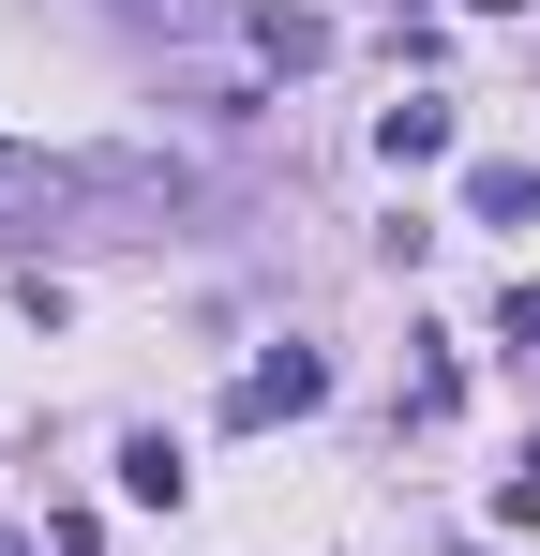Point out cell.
<instances>
[{
	"mask_svg": "<svg viewBox=\"0 0 540 556\" xmlns=\"http://www.w3.org/2000/svg\"><path fill=\"white\" fill-rule=\"evenodd\" d=\"M300 406H331V362H316V346H270V362L241 376V421H300Z\"/></svg>",
	"mask_w": 540,
	"mask_h": 556,
	"instance_id": "obj_2",
	"label": "cell"
},
{
	"mask_svg": "<svg viewBox=\"0 0 540 556\" xmlns=\"http://www.w3.org/2000/svg\"><path fill=\"white\" fill-rule=\"evenodd\" d=\"M496 331H511V346H540V286L511 271V301H496Z\"/></svg>",
	"mask_w": 540,
	"mask_h": 556,
	"instance_id": "obj_7",
	"label": "cell"
},
{
	"mask_svg": "<svg viewBox=\"0 0 540 556\" xmlns=\"http://www.w3.org/2000/svg\"><path fill=\"white\" fill-rule=\"evenodd\" d=\"M375 151H390V166H450V91L390 105V121H375Z\"/></svg>",
	"mask_w": 540,
	"mask_h": 556,
	"instance_id": "obj_4",
	"label": "cell"
},
{
	"mask_svg": "<svg viewBox=\"0 0 540 556\" xmlns=\"http://www.w3.org/2000/svg\"><path fill=\"white\" fill-rule=\"evenodd\" d=\"M120 181H76V166H30L15 136H0V241H46L61 211H105Z\"/></svg>",
	"mask_w": 540,
	"mask_h": 556,
	"instance_id": "obj_1",
	"label": "cell"
},
{
	"mask_svg": "<svg viewBox=\"0 0 540 556\" xmlns=\"http://www.w3.org/2000/svg\"><path fill=\"white\" fill-rule=\"evenodd\" d=\"M136 15H166V30H180V15H195V0H136Z\"/></svg>",
	"mask_w": 540,
	"mask_h": 556,
	"instance_id": "obj_8",
	"label": "cell"
},
{
	"mask_svg": "<svg viewBox=\"0 0 540 556\" xmlns=\"http://www.w3.org/2000/svg\"><path fill=\"white\" fill-rule=\"evenodd\" d=\"M496 511H511V527H540V437H526V466L496 481Z\"/></svg>",
	"mask_w": 540,
	"mask_h": 556,
	"instance_id": "obj_6",
	"label": "cell"
},
{
	"mask_svg": "<svg viewBox=\"0 0 540 556\" xmlns=\"http://www.w3.org/2000/svg\"><path fill=\"white\" fill-rule=\"evenodd\" d=\"M180 481H195V466H180V437H120V496H151V511H180Z\"/></svg>",
	"mask_w": 540,
	"mask_h": 556,
	"instance_id": "obj_5",
	"label": "cell"
},
{
	"mask_svg": "<svg viewBox=\"0 0 540 556\" xmlns=\"http://www.w3.org/2000/svg\"><path fill=\"white\" fill-rule=\"evenodd\" d=\"M465 226H540V166L526 151H480L465 166Z\"/></svg>",
	"mask_w": 540,
	"mask_h": 556,
	"instance_id": "obj_3",
	"label": "cell"
}]
</instances>
